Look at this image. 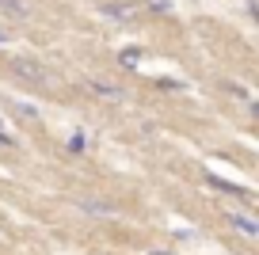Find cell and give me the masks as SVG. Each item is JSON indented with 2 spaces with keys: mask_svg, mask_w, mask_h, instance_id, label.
Listing matches in <instances>:
<instances>
[{
  "mask_svg": "<svg viewBox=\"0 0 259 255\" xmlns=\"http://www.w3.org/2000/svg\"><path fill=\"white\" fill-rule=\"evenodd\" d=\"M0 16L27 19V16H31V4H27V0H0Z\"/></svg>",
  "mask_w": 259,
  "mask_h": 255,
  "instance_id": "obj_4",
  "label": "cell"
},
{
  "mask_svg": "<svg viewBox=\"0 0 259 255\" xmlns=\"http://www.w3.org/2000/svg\"><path fill=\"white\" fill-rule=\"evenodd\" d=\"M99 12H103L107 19H118V23H126V19L138 16V4H130V0H118V4H103Z\"/></svg>",
  "mask_w": 259,
  "mask_h": 255,
  "instance_id": "obj_3",
  "label": "cell"
},
{
  "mask_svg": "<svg viewBox=\"0 0 259 255\" xmlns=\"http://www.w3.org/2000/svg\"><path fill=\"white\" fill-rule=\"evenodd\" d=\"M88 92H96V96H103V99H126V92L122 88H114V84H103V80H88Z\"/></svg>",
  "mask_w": 259,
  "mask_h": 255,
  "instance_id": "obj_6",
  "label": "cell"
},
{
  "mask_svg": "<svg viewBox=\"0 0 259 255\" xmlns=\"http://www.w3.org/2000/svg\"><path fill=\"white\" fill-rule=\"evenodd\" d=\"M8 42H12V34H8V27L0 23V46H8Z\"/></svg>",
  "mask_w": 259,
  "mask_h": 255,
  "instance_id": "obj_10",
  "label": "cell"
},
{
  "mask_svg": "<svg viewBox=\"0 0 259 255\" xmlns=\"http://www.w3.org/2000/svg\"><path fill=\"white\" fill-rule=\"evenodd\" d=\"M251 114H255V118H259V99H255V103H251Z\"/></svg>",
  "mask_w": 259,
  "mask_h": 255,
  "instance_id": "obj_11",
  "label": "cell"
},
{
  "mask_svg": "<svg viewBox=\"0 0 259 255\" xmlns=\"http://www.w3.org/2000/svg\"><path fill=\"white\" fill-rule=\"evenodd\" d=\"M12 72H16L19 80H27V84H50V72L42 69L34 57H12V65H8Z\"/></svg>",
  "mask_w": 259,
  "mask_h": 255,
  "instance_id": "obj_1",
  "label": "cell"
},
{
  "mask_svg": "<svg viewBox=\"0 0 259 255\" xmlns=\"http://www.w3.org/2000/svg\"><path fill=\"white\" fill-rule=\"evenodd\" d=\"M229 225L240 229L244 236H259V221H255V217H248V214H229Z\"/></svg>",
  "mask_w": 259,
  "mask_h": 255,
  "instance_id": "obj_5",
  "label": "cell"
},
{
  "mask_svg": "<svg viewBox=\"0 0 259 255\" xmlns=\"http://www.w3.org/2000/svg\"><path fill=\"white\" fill-rule=\"evenodd\" d=\"M84 149V134H76V137H69V152H80Z\"/></svg>",
  "mask_w": 259,
  "mask_h": 255,
  "instance_id": "obj_9",
  "label": "cell"
},
{
  "mask_svg": "<svg viewBox=\"0 0 259 255\" xmlns=\"http://www.w3.org/2000/svg\"><path fill=\"white\" fill-rule=\"evenodd\" d=\"M141 61V50H122V65H138Z\"/></svg>",
  "mask_w": 259,
  "mask_h": 255,
  "instance_id": "obj_8",
  "label": "cell"
},
{
  "mask_svg": "<svg viewBox=\"0 0 259 255\" xmlns=\"http://www.w3.org/2000/svg\"><path fill=\"white\" fill-rule=\"evenodd\" d=\"M153 255H171V251H153Z\"/></svg>",
  "mask_w": 259,
  "mask_h": 255,
  "instance_id": "obj_13",
  "label": "cell"
},
{
  "mask_svg": "<svg viewBox=\"0 0 259 255\" xmlns=\"http://www.w3.org/2000/svg\"><path fill=\"white\" fill-rule=\"evenodd\" d=\"M206 183H210L213 191L229 194V198H240V202H251V198H255L251 191H244V187H236V183H225V179H218V176H206Z\"/></svg>",
  "mask_w": 259,
  "mask_h": 255,
  "instance_id": "obj_2",
  "label": "cell"
},
{
  "mask_svg": "<svg viewBox=\"0 0 259 255\" xmlns=\"http://www.w3.org/2000/svg\"><path fill=\"white\" fill-rule=\"evenodd\" d=\"M0 145H12V137H4V134H0Z\"/></svg>",
  "mask_w": 259,
  "mask_h": 255,
  "instance_id": "obj_12",
  "label": "cell"
},
{
  "mask_svg": "<svg viewBox=\"0 0 259 255\" xmlns=\"http://www.w3.org/2000/svg\"><path fill=\"white\" fill-rule=\"evenodd\" d=\"M80 209L84 214H96V217H111L114 214L111 202H96V198H80Z\"/></svg>",
  "mask_w": 259,
  "mask_h": 255,
  "instance_id": "obj_7",
  "label": "cell"
}]
</instances>
